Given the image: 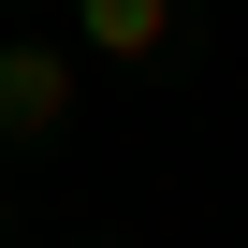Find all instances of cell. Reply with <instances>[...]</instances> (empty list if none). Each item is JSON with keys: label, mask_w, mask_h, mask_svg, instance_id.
I'll list each match as a JSON object with an SVG mask.
<instances>
[{"label": "cell", "mask_w": 248, "mask_h": 248, "mask_svg": "<svg viewBox=\"0 0 248 248\" xmlns=\"http://www.w3.org/2000/svg\"><path fill=\"white\" fill-rule=\"evenodd\" d=\"M73 88H88V44H0V146H44L59 117H73Z\"/></svg>", "instance_id": "1"}, {"label": "cell", "mask_w": 248, "mask_h": 248, "mask_svg": "<svg viewBox=\"0 0 248 248\" xmlns=\"http://www.w3.org/2000/svg\"><path fill=\"white\" fill-rule=\"evenodd\" d=\"M0 233H15V204H0Z\"/></svg>", "instance_id": "3"}, {"label": "cell", "mask_w": 248, "mask_h": 248, "mask_svg": "<svg viewBox=\"0 0 248 248\" xmlns=\"http://www.w3.org/2000/svg\"><path fill=\"white\" fill-rule=\"evenodd\" d=\"M73 44H88V59L161 73V59H175V0H73Z\"/></svg>", "instance_id": "2"}]
</instances>
